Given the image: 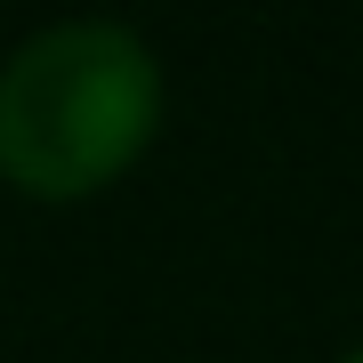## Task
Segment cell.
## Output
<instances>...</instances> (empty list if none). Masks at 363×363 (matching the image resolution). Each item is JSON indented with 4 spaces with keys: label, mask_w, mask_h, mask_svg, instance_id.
Listing matches in <instances>:
<instances>
[{
    "label": "cell",
    "mask_w": 363,
    "mask_h": 363,
    "mask_svg": "<svg viewBox=\"0 0 363 363\" xmlns=\"http://www.w3.org/2000/svg\"><path fill=\"white\" fill-rule=\"evenodd\" d=\"M162 121V65L113 16H65L0 65V178L40 202H81L121 178Z\"/></svg>",
    "instance_id": "cell-1"
},
{
    "label": "cell",
    "mask_w": 363,
    "mask_h": 363,
    "mask_svg": "<svg viewBox=\"0 0 363 363\" xmlns=\"http://www.w3.org/2000/svg\"><path fill=\"white\" fill-rule=\"evenodd\" d=\"M339 363H363V347H355V355H339Z\"/></svg>",
    "instance_id": "cell-2"
}]
</instances>
